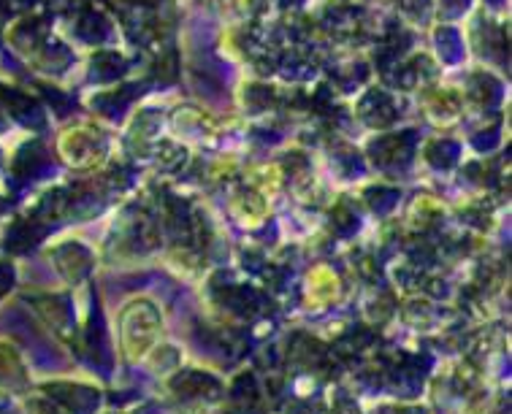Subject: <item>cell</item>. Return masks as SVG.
<instances>
[{
    "label": "cell",
    "instance_id": "obj_1",
    "mask_svg": "<svg viewBox=\"0 0 512 414\" xmlns=\"http://www.w3.org/2000/svg\"><path fill=\"white\" fill-rule=\"evenodd\" d=\"M158 314L152 312V306L144 301L128 306V312L122 314V341L125 350L131 352V358H139L147 352L152 341L158 339Z\"/></svg>",
    "mask_w": 512,
    "mask_h": 414
}]
</instances>
